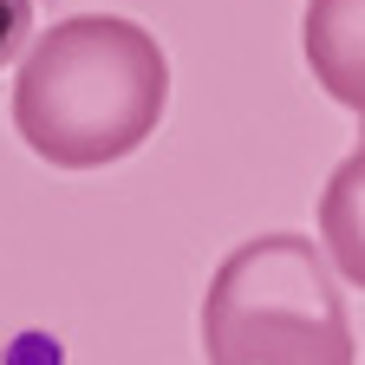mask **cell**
<instances>
[{"label": "cell", "instance_id": "obj_1", "mask_svg": "<svg viewBox=\"0 0 365 365\" xmlns=\"http://www.w3.org/2000/svg\"><path fill=\"white\" fill-rule=\"evenodd\" d=\"M170 105V59L124 14H72L26 46L14 72V130L53 170H105L144 150Z\"/></svg>", "mask_w": 365, "mask_h": 365}, {"label": "cell", "instance_id": "obj_2", "mask_svg": "<svg viewBox=\"0 0 365 365\" xmlns=\"http://www.w3.org/2000/svg\"><path fill=\"white\" fill-rule=\"evenodd\" d=\"M209 365H359L327 248L307 235H255L228 248L202 294Z\"/></svg>", "mask_w": 365, "mask_h": 365}, {"label": "cell", "instance_id": "obj_3", "mask_svg": "<svg viewBox=\"0 0 365 365\" xmlns=\"http://www.w3.org/2000/svg\"><path fill=\"white\" fill-rule=\"evenodd\" d=\"M300 53L333 105L365 118V0H307Z\"/></svg>", "mask_w": 365, "mask_h": 365}, {"label": "cell", "instance_id": "obj_4", "mask_svg": "<svg viewBox=\"0 0 365 365\" xmlns=\"http://www.w3.org/2000/svg\"><path fill=\"white\" fill-rule=\"evenodd\" d=\"M319 248H327L333 274L365 287V137L339 157V170L319 190Z\"/></svg>", "mask_w": 365, "mask_h": 365}, {"label": "cell", "instance_id": "obj_5", "mask_svg": "<svg viewBox=\"0 0 365 365\" xmlns=\"http://www.w3.org/2000/svg\"><path fill=\"white\" fill-rule=\"evenodd\" d=\"M26 26H33V0H0V66L26 46Z\"/></svg>", "mask_w": 365, "mask_h": 365}]
</instances>
